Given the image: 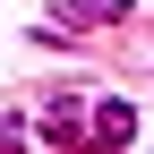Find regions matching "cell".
Segmentation results:
<instances>
[{
    "instance_id": "6da1fadb",
    "label": "cell",
    "mask_w": 154,
    "mask_h": 154,
    "mask_svg": "<svg viewBox=\"0 0 154 154\" xmlns=\"http://www.w3.org/2000/svg\"><path fill=\"white\" fill-rule=\"evenodd\" d=\"M128 137H137V103H128V94H103V103H94V137L77 154H120Z\"/></svg>"
},
{
    "instance_id": "7a4b0ae2",
    "label": "cell",
    "mask_w": 154,
    "mask_h": 154,
    "mask_svg": "<svg viewBox=\"0 0 154 154\" xmlns=\"http://www.w3.org/2000/svg\"><path fill=\"white\" fill-rule=\"evenodd\" d=\"M69 26H120V17H128V0H69Z\"/></svg>"
},
{
    "instance_id": "3957f363",
    "label": "cell",
    "mask_w": 154,
    "mask_h": 154,
    "mask_svg": "<svg viewBox=\"0 0 154 154\" xmlns=\"http://www.w3.org/2000/svg\"><path fill=\"white\" fill-rule=\"evenodd\" d=\"M43 137L51 146H86V137H77V94H60V103L43 111Z\"/></svg>"
}]
</instances>
